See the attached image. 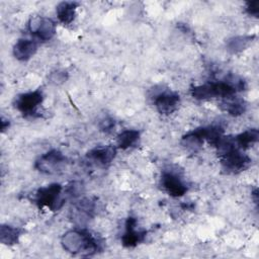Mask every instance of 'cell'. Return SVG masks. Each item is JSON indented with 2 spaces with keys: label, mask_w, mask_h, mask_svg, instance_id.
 I'll return each mask as SVG.
<instances>
[{
  "label": "cell",
  "mask_w": 259,
  "mask_h": 259,
  "mask_svg": "<svg viewBox=\"0 0 259 259\" xmlns=\"http://www.w3.org/2000/svg\"><path fill=\"white\" fill-rule=\"evenodd\" d=\"M116 156V148L114 146H102L91 149L87 154V159L94 165L105 167L109 165Z\"/></svg>",
  "instance_id": "obj_11"
},
{
  "label": "cell",
  "mask_w": 259,
  "mask_h": 259,
  "mask_svg": "<svg viewBox=\"0 0 259 259\" xmlns=\"http://www.w3.org/2000/svg\"><path fill=\"white\" fill-rule=\"evenodd\" d=\"M37 51V44L35 40L28 38H19L13 47L14 57L22 62L28 61L35 55Z\"/></svg>",
  "instance_id": "obj_13"
},
{
  "label": "cell",
  "mask_w": 259,
  "mask_h": 259,
  "mask_svg": "<svg viewBox=\"0 0 259 259\" xmlns=\"http://www.w3.org/2000/svg\"><path fill=\"white\" fill-rule=\"evenodd\" d=\"M140 140V132L137 130H125L121 132L116 139L117 147L121 150L130 149L137 145Z\"/></svg>",
  "instance_id": "obj_20"
},
{
  "label": "cell",
  "mask_w": 259,
  "mask_h": 259,
  "mask_svg": "<svg viewBox=\"0 0 259 259\" xmlns=\"http://www.w3.org/2000/svg\"><path fill=\"white\" fill-rule=\"evenodd\" d=\"M29 32L39 40H50L56 34V23L48 17L35 15L30 17L28 21Z\"/></svg>",
  "instance_id": "obj_7"
},
{
  "label": "cell",
  "mask_w": 259,
  "mask_h": 259,
  "mask_svg": "<svg viewBox=\"0 0 259 259\" xmlns=\"http://www.w3.org/2000/svg\"><path fill=\"white\" fill-rule=\"evenodd\" d=\"M8 126H9V120H6V119L2 118L1 119V130H2V132H4L6 128H8Z\"/></svg>",
  "instance_id": "obj_25"
},
{
  "label": "cell",
  "mask_w": 259,
  "mask_h": 259,
  "mask_svg": "<svg viewBox=\"0 0 259 259\" xmlns=\"http://www.w3.org/2000/svg\"><path fill=\"white\" fill-rule=\"evenodd\" d=\"M78 3L74 1H63L60 2L56 7V12L58 19L63 24H70L73 22L76 16V9Z\"/></svg>",
  "instance_id": "obj_15"
},
{
  "label": "cell",
  "mask_w": 259,
  "mask_h": 259,
  "mask_svg": "<svg viewBox=\"0 0 259 259\" xmlns=\"http://www.w3.org/2000/svg\"><path fill=\"white\" fill-rule=\"evenodd\" d=\"M95 201L91 198H82L75 203L72 210L73 220L79 225H83L88 222L94 214Z\"/></svg>",
  "instance_id": "obj_12"
},
{
  "label": "cell",
  "mask_w": 259,
  "mask_h": 259,
  "mask_svg": "<svg viewBox=\"0 0 259 259\" xmlns=\"http://www.w3.org/2000/svg\"><path fill=\"white\" fill-rule=\"evenodd\" d=\"M62 191L63 187L59 183L40 187L35 193L34 201L39 208L47 207L52 211L59 210L65 203Z\"/></svg>",
  "instance_id": "obj_3"
},
{
  "label": "cell",
  "mask_w": 259,
  "mask_h": 259,
  "mask_svg": "<svg viewBox=\"0 0 259 259\" xmlns=\"http://www.w3.org/2000/svg\"><path fill=\"white\" fill-rule=\"evenodd\" d=\"M259 138V132L257 128H249L247 131H244L243 133L237 135L234 137V141L236 146L244 151L248 148H250L252 145H254Z\"/></svg>",
  "instance_id": "obj_19"
},
{
  "label": "cell",
  "mask_w": 259,
  "mask_h": 259,
  "mask_svg": "<svg viewBox=\"0 0 259 259\" xmlns=\"http://www.w3.org/2000/svg\"><path fill=\"white\" fill-rule=\"evenodd\" d=\"M138 221L134 217H128L124 223V233L121 237V244L125 248H134L141 244L146 236L147 231L137 229Z\"/></svg>",
  "instance_id": "obj_10"
},
{
  "label": "cell",
  "mask_w": 259,
  "mask_h": 259,
  "mask_svg": "<svg viewBox=\"0 0 259 259\" xmlns=\"http://www.w3.org/2000/svg\"><path fill=\"white\" fill-rule=\"evenodd\" d=\"M191 96L197 100H207L214 97H220L222 99L236 95V89L230 84V82L225 78V80L218 82H208L202 85L194 86L190 90Z\"/></svg>",
  "instance_id": "obj_2"
},
{
  "label": "cell",
  "mask_w": 259,
  "mask_h": 259,
  "mask_svg": "<svg viewBox=\"0 0 259 259\" xmlns=\"http://www.w3.org/2000/svg\"><path fill=\"white\" fill-rule=\"evenodd\" d=\"M61 244L67 252L81 256H91L100 249L96 238L84 229L67 231L62 236Z\"/></svg>",
  "instance_id": "obj_1"
},
{
  "label": "cell",
  "mask_w": 259,
  "mask_h": 259,
  "mask_svg": "<svg viewBox=\"0 0 259 259\" xmlns=\"http://www.w3.org/2000/svg\"><path fill=\"white\" fill-rule=\"evenodd\" d=\"M252 160L240 149H235L221 156V164L223 170L228 174H237L247 169Z\"/></svg>",
  "instance_id": "obj_5"
},
{
  "label": "cell",
  "mask_w": 259,
  "mask_h": 259,
  "mask_svg": "<svg viewBox=\"0 0 259 259\" xmlns=\"http://www.w3.org/2000/svg\"><path fill=\"white\" fill-rule=\"evenodd\" d=\"M256 35L255 34H249V35H237L229 38L226 42V48L227 51L230 54H239L246 49H248L253 40L255 39Z\"/></svg>",
  "instance_id": "obj_16"
},
{
  "label": "cell",
  "mask_w": 259,
  "mask_h": 259,
  "mask_svg": "<svg viewBox=\"0 0 259 259\" xmlns=\"http://www.w3.org/2000/svg\"><path fill=\"white\" fill-rule=\"evenodd\" d=\"M151 98L153 99L156 109L161 114L165 115L174 112L180 103V96L177 92L171 91L168 88H163L162 86H159V89L153 90Z\"/></svg>",
  "instance_id": "obj_4"
},
{
  "label": "cell",
  "mask_w": 259,
  "mask_h": 259,
  "mask_svg": "<svg viewBox=\"0 0 259 259\" xmlns=\"http://www.w3.org/2000/svg\"><path fill=\"white\" fill-rule=\"evenodd\" d=\"M66 164V157L59 150H51L35 161V169L45 174H54L61 171Z\"/></svg>",
  "instance_id": "obj_6"
},
{
  "label": "cell",
  "mask_w": 259,
  "mask_h": 259,
  "mask_svg": "<svg viewBox=\"0 0 259 259\" xmlns=\"http://www.w3.org/2000/svg\"><path fill=\"white\" fill-rule=\"evenodd\" d=\"M114 125H115L114 119L111 118V117H109V116L103 117V118L99 121V124H98L100 131H102V132H104V133H109V132H111V131L113 130Z\"/></svg>",
  "instance_id": "obj_23"
},
{
  "label": "cell",
  "mask_w": 259,
  "mask_h": 259,
  "mask_svg": "<svg viewBox=\"0 0 259 259\" xmlns=\"http://www.w3.org/2000/svg\"><path fill=\"white\" fill-rule=\"evenodd\" d=\"M221 107L230 115L238 116L243 114L246 111L247 103L244 99L237 97L236 95H233V96L222 99Z\"/></svg>",
  "instance_id": "obj_14"
},
{
  "label": "cell",
  "mask_w": 259,
  "mask_h": 259,
  "mask_svg": "<svg viewBox=\"0 0 259 259\" xmlns=\"http://www.w3.org/2000/svg\"><path fill=\"white\" fill-rule=\"evenodd\" d=\"M44 101V93L40 89L31 92L22 93L15 98L14 106L23 115H34L38 106Z\"/></svg>",
  "instance_id": "obj_8"
},
{
  "label": "cell",
  "mask_w": 259,
  "mask_h": 259,
  "mask_svg": "<svg viewBox=\"0 0 259 259\" xmlns=\"http://www.w3.org/2000/svg\"><path fill=\"white\" fill-rule=\"evenodd\" d=\"M69 78V74L65 70H56L49 75V81L53 85H61Z\"/></svg>",
  "instance_id": "obj_21"
},
{
  "label": "cell",
  "mask_w": 259,
  "mask_h": 259,
  "mask_svg": "<svg viewBox=\"0 0 259 259\" xmlns=\"http://www.w3.org/2000/svg\"><path fill=\"white\" fill-rule=\"evenodd\" d=\"M23 230L17 227L9 225H1L0 227V242L7 246L17 244L20 236L23 234Z\"/></svg>",
  "instance_id": "obj_18"
},
{
  "label": "cell",
  "mask_w": 259,
  "mask_h": 259,
  "mask_svg": "<svg viewBox=\"0 0 259 259\" xmlns=\"http://www.w3.org/2000/svg\"><path fill=\"white\" fill-rule=\"evenodd\" d=\"M204 139L202 136L201 127L187 133L181 139V145L190 152H197L202 148Z\"/></svg>",
  "instance_id": "obj_17"
},
{
  "label": "cell",
  "mask_w": 259,
  "mask_h": 259,
  "mask_svg": "<svg viewBox=\"0 0 259 259\" xmlns=\"http://www.w3.org/2000/svg\"><path fill=\"white\" fill-rule=\"evenodd\" d=\"M66 192L69 196L77 197L83 192V185L80 182H72L68 185Z\"/></svg>",
  "instance_id": "obj_22"
},
{
  "label": "cell",
  "mask_w": 259,
  "mask_h": 259,
  "mask_svg": "<svg viewBox=\"0 0 259 259\" xmlns=\"http://www.w3.org/2000/svg\"><path fill=\"white\" fill-rule=\"evenodd\" d=\"M161 185L164 190L173 197H180L187 191V186L177 172L164 170L161 175Z\"/></svg>",
  "instance_id": "obj_9"
},
{
  "label": "cell",
  "mask_w": 259,
  "mask_h": 259,
  "mask_svg": "<svg viewBox=\"0 0 259 259\" xmlns=\"http://www.w3.org/2000/svg\"><path fill=\"white\" fill-rule=\"evenodd\" d=\"M245 11L250 16L258 17V14H259V1L247 2L246 6H245Z\"/></svg>",
  "instance_id": "obj_24"
}]
</instances>
